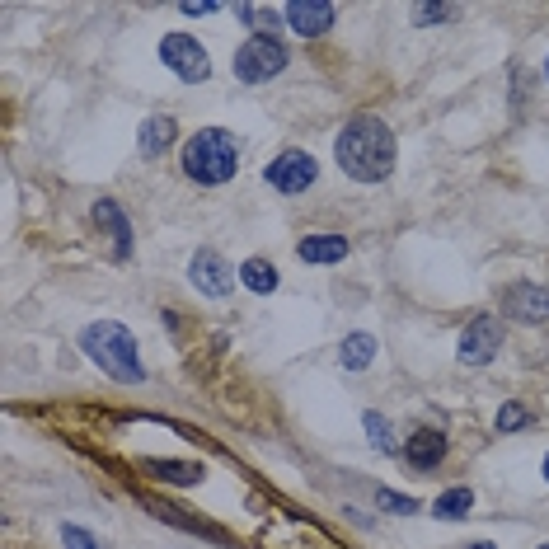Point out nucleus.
Segmentation results:
<instances>
[{"instance_id": "1", "label": "nucleus", "mask_w": 549, "mask_h": 549, "mask_svg": "<svg viewBox=\"0 0 549 549\" xmlns=\"http://www.w3.org/2000/svg\"><path fill=\"white\" fill-rule=\"evenodd\" d=\"M338 165L348 169L357 183L390 179V169H395V132L376 113H357L338 132Z\"/></svg>"}, {"instance_id": "2", "label": "nucleus", "mask_w": 549, "mask_h": 549, "mask_svg": "<svg viewBox=\"0 0 549 549\" xmlns=\"http://www.w3.org/2000/svg\"><path fill=\"white\" fill-rule=\"evenodd\" d=\"M80 348L90 352L94 366H104L113 381H122V385H141V381H146L141 357H137V338H132L127 324H118V320L90 324V329L80 334Z\"/></svg>"}, {"instance_id": "3", "label": "nucleus", "mask_w": 549, "mask_h": 549, "mask_svg": "<svg viewBox=\"0 0 549 549\" xmlns=\"http://www.w3.org/2000/svg\"><path fill=\"white\" fill-rule=\"evenodd\" d=\"M235 165H240V151H235V137L221 132V127H202L198 137H188L183 146V174L202 188H221V183L235 179Z\"/></svg>"}, {"instance_id": "4", "label": "nucleus", "mask_w": 549, "mask_h": 549, "mask_svg": "<svg viewBox=\"0 0 549 549\" xmlns=\"http://www.w3.org/2000/svg\"><path fill=\"white\" fill-rule=\"evenodd\" d=\"M282 71H287V47L277 43L273 33H254V38L235 52V76H240L244 85H268V80H277Z\"/></svg>"}, {"instance_id": "5", "label": "nucleus", "mask_w": 549, "mask_h": 549, "mask_svg": "<svg viewBox=\"0 0 549 549\" xmlns=\"http://www.w3.org/2000/svg\"><path fill=\"white\" fill-rule=\"evenodd\" d=\"M160 61L179 80H188V85H202V80L212 76V61H207V52H202V43L193 33H169L165 43H160Z\"/></svg>"}, {"instance_id": "6", "label": "nucleus", "mask_w": 549, "mask_h": 549, "mask_svg": "<svg viewBox=\"0 0 549 549\" xmlns=\"http://www.w3.org/2000/svg\"><path fill=\"white\" fill-rule=\"evenodd\" d=\"M503 348V324L493 320V315H474L465 324V334H460V362L465 366H488Z\"/></svg>"}, {"instance_id": "7", "label": "nucleus", "mask_w": 549, "mask_h": 549, "mask_svg": "<svg viewBox=\"0 0 549 549\" xmlns=\"http://www.w3.org/2000/svg\"><path fill=\"white\" fill-rule=\"evenodd\" d=\"M315 179H320V165H315V155H305V151H282L268 165V183H273L277 193H287V198L305 193Z\"/></svg>"}, {"instance_id": "8", "label": "nucleus", "mask_w": 549, "mask_h": 549, "mask_svg": "<svg viewBox=\"0 0 549 549\" xmlns=\"http://www.w3.org/2000/svg\"><path fill=\"white\" fill-rule=\"evenodd\" d=\"M188 277H193V287H198L202 296H212V301L230 296V287H235L230 263L221 259V254H212V249H198V254H193V268H188Z\"/></svg>"}, {"instance_id": "9", "label": "nucleus", "mask_w": 549, "mask_h": 549, "mask_svg": "<svg viewBox=\"0 0 549 549\" xmlns=\"http://www.w3.org/2000/svg\"><path fill=\"white\" fill-rule=\"evenodd\" d=\"M282 15H287V24L301 33V38H320V33L334 29L338 5H329V0H291Z\"/></svg>"}, {"instance_id": "10", "label": "nucleus", "mask_w": 549, "mask_h": 549, "mask_svg": "<svg viewBox=\"0 0 549 549\" xmlns=\"http://www.w3.org/2000/svg\"><path fill=\"white\" fill-rule=\"evenodd\" d=\"M404 460L413 470H437L446 460V432L442 427H413L409 446H404Z\"/></svg>"}, {"instance_id": "11", "label": "nucleus", "mask_w": 549, "mask_h": 549, "mask_svg": "<svg viewBox=\"0 0 549 549\" xmlns=\"http://www.w3.org/2000/svg\"><path fill=\"white\" fill-rule=\"evenodd\" d=\"M507 315L521 324H545L549 320V291L535 282H517L507 291Z\"/></svg>"}, {"instance_id": "12", "label": "nucleus", "mask_w": 549, "mask_h": 549, "mask_svg": "<svg viewBox=\"0 0 549 549\" xmlns=\"http://www.w3.org/2000/svg\"><path fill=\"white\" fill-rule=\"evenodd\" d=\"M94 221H99V230H104V235H113V254H118V263L132 259V230H127V221H122L118 202L99 198V202H94Z\"/></svg>"}, {"instance_id": "13", "label": "nucleus", "mask_w": 549, "mask_h": 549, "mask_svg": "<svg viewBox=\"0 0 549 549\" xmlns=\"http://www.w3.org/2000/svg\"><path fill=\"white\" fill-rule=\"evenodd\" d=\"M174 137H179V127H174V118H165V113H155V118L141 122V155H165L169 146H174Z\"/></svg>"}, {"instance_id": "14", "label": "nucleus", "mask_w": 549, "mask_h": 549, "mask_svg": "<svg viewBox=\"0 0 549 549\" xmlns=\"http://www.w3.org/2000/svg\"><path fill=\"white\" fill-rule=\"evenodd\" d=\"M296 254L305 263H338V259H348V240L343 235H305L296 244Z\"/></svg>"}, {"instance_id": "15", "label": "nucleus", "mask_w": 549, "mask_h": 549, "mask_svg": "<svg viewBox=\"0 0 549 549\" xmlns=\"http://www.w3.org/2000/svg\"><path fill=\"white\" fill-rule=\"evenodd\" d=\"M371 357H376V338H371V334H348V338H343V348H338L343 371H366Z\"/></svg>"}, {"instance_id": "16", "label": "nucleus", "mask_w": 549, "mask_h": 549, "mask_svg": "<svg viewBox=\"0 0 549 549\" xmlns=\"http://www.w3.org/2000/svg\"><path fill=\"white\" fill-rule=\"evenodd\" d=\"M240 282L254 291V296H268V291L277 287V268H273L268 259H249V263L240 268Z\"/></svg>"}, {"instance_id": "17", "label": "nucleus", "mask_w": 549, "mask_h": 549, "mask_svg": "<svg viewBox=\"0 0 549 549\" xmlns=\"http://www.w3.org/2000/svg\"><path fill=\"white\" fill-rule=\"evenodd\" d=\"M470 507H474V493H470V488H446L442 498L432 503V512H437L442 521H460L465 512H470Z\"/></svg>"}, {"instance_id": "18", "label": "nucleus", "mask_w": 549, "mask_h": 549, "mask_svg": "<svg viewBox=\"0 0 549 549\" xmlns=\"http://www.w3.org/2000/svg\"><path fill=\"white\" fill-rule=\"evenodd\" d=\"M146 470L155 479H174V484H198L202 479V465H183V460H146Z\"/></svg>"}, {"instance_id": "19", "label": "nucleus", "mask_w": 549, "mask_h": 549, "mask_svg": "<svg viewBox=\"0 0 549 549\" xmlns=\"http://www.w3.org/2000/svg\"><path fill=\"white\" fill-rule=\"evenodd\" d=\"M362 427H366V437H371V442L381 446L385 456H395V451H399V442H395V432H390V423H385L381 413H371V409H366Z\"/></svg>"}, {"instance_id": "20", "label": "nucleus", "mask_w": 549, "mask_h": 549, "mask_svg": "<svg viewBox=\"0 0 549 549\" xmlns=\"http://www.w3.org/2000/svg\"><path fill=\"white\" fill-rule=\"evenodd\" d=\"M521 427H531V409L512 399V404H503V409H498V432H521Z\"/></svg>"}, {"instance_id": "21", "label": "nucleus", "mask_w": 549, "mask_h": 549, "mask_svg": "<svg viewBox=\"0 0 549 549\" xmlns=\"http://www.w3.org/2000/svg\"><path fill=\"white\" fill-rule=\"evenodd\" d=\"M376 507L395 512V517H413V512H418V503H413V498H404V493H390V488H376Z\"/></svg>"}, {"instance_id": "22", "label": "nucleus", "mask_w": 549, "mask_h": 549, "mask_svg": "<svg viewBox=\"0 0 549 549\" xmlns=\"http://www.w3.org/2000/svg\"><path fill=\"white\" fill-rule=\"evenodd\" d=\"M61 545L66 549H99V540H94L85 526H71V521H66V526H61Z\"/></svg>"}, {"instance_id": "23", "label": "nucleus", "mask_w": 549, "mask_h": 549, "mask_svg": "<svg viewBox=\"0 0 549 549\" xmlns=\"http://www.w3.org/2000/svg\"><path fill=\"white\" fill-rule=\"evenodd\" d=\"M451 15H456L451 5H423V10H418V19H423V24H432V19H451Z\"/></svg>"}, {"instance_id": "24", "label": "nucleus", "mask_w": 549, "mask_h": 549, "mask_svg": "<svg viewBox=\"0 0 549 549\" xmlns=\"http://www.w3.org/2000/svg\"><path fill=\"white\" fill-rule=\"evenodd\" d=\"M212 10H216V5H183V15H188V19H202V15H212Z\"/></svg>"}, {"instance_id": "25", "label": "nucleus", "mask_w": 549, "mask_h": 549, "mask_svg": "<svg viewBox=\"0 0 549 549\" xmlns=\"http://www.w3.org/2000/svg\"><path fill=\"white\" fill-rule=\"evenodd\" d=\"M470 549H498V545H493V540H479V545H470Z\"/></svg>"}, {"instance_id": "26", "label": "nucleus", "mask_w": 549, "mask_h": 549, "mask_svg": "<svg viewBox=\"0 0 549 549\" xmlns=\"http://www.w3.org/2000/svg\"><path fill=\"white\" fill-rule=\"evenodd\" d=\"M545 484H549V456H545Z\"/></svg>"}, {"instance_id": "27", "label": "nucleus", "mask_w": 549, "mask_h": 549, "mask_svg": "<svg viewBox=\"0 0 549 549\" xmlns=\"http://www.w3.org/2000/svg\"><path fill=\"white\" fill-rule=\"evenodd\" d=\"M545 80H549V61H545Z\"/></svg>"}, {"instance_id": "28", "label": "nucleus", "mask_w": 549, "mask_h": 549, "mask_svg": "<svg viewBox=\"0 0 549 549\" xmlns=\"http://www.w3.org/2000/svg\"><path fill=\"white\" fill-rule=\"evenodd\" d=\"M540 549H549V545H540Z\"/></svg>"}]
</instances>
